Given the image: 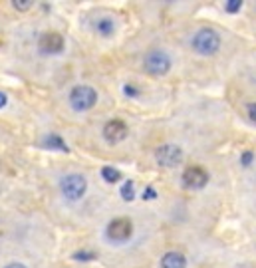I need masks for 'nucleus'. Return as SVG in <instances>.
<instances>
[{"label": "nucleus", "instance_id": "nucleus-1", "mask_svg": "<svg viewBox=\"0 0 256 268\" xmlns=\"http://www.w3.org/2000/svg\"><path fill=\"white\" fill-rule=\"evenodd\" d=\"M193 50L201 56H212L221 48V36L212 28H201L193 36Z\"/></svg>", "mask_w": 256, "mask_h": 268}, {"label": "nucleus", "instance_id": "nucleus-2", "mask_svg": "<svg viewBox=\"0 0 256 268\" xmlns=\"http://www.w3.org/2000/svg\"><path fill=\"white\" fill-rule=\"evenodd\" d=\"M60 191L68 201H80L88 191V179L80 173H70L60 181Z\"/></svg>", "mask_w": 256, "mask_h": 268}, {"label": "nucleus", "instance_id": "nucleus-3", "mask_svg": "<svg viewBox=\"0 0 256 268\" xmlns=\"http://www.w3.org/2000/svg\"><path fill=\"white\" fill-rule=\"evenodd\" d=\"M171 66H173L171 56L163 50H151L147 56H145V60H143L145 72L151 74V76H157V78H159V76H165V74H169Z\"/></svg>", "mask_w": 256, "mask_h": 268}, {"label": "nucleus", "instance_id": "nucleus-4", "mask_svg": "<svg viewBox=\"0 0 256 268\" xmlns=\"http://www.w3.org/2000/svg\"><path fill=\"white\" fill-rule=\"evenodd\" d=\"M97 103V92L90 85H76L70 92V105L76 111H88Z\"/></svg>", "mask_w": 256, "mask_h": 268}, {"label": "nucleus", "instance_id": "nucleus-5", "mask_svg": "<svg viewBox=\"0 0 256 268\" xmlns=\"http://www.w3.org/2000/svg\"><path fill=\"white\" fill-rule=\"evenodd\" d=\"M105 236L112 242H125L133 236V222L127 217H117L105 227Z\"/></svg>", "mask_w": 256, "mask_h": 268}, {"label": "nucleus", "instance_id": "nucleus-6", "mask_svg": "<svg viewBox=\"0 0 256 268\" xmlns=\"http://www.w3.org/2000/svg\"><path fill=\"white\" fill-rule=\"evenodd\" d=\"M155 159L161 167H177L183 161V149L179 145H173V143H165V145L157 147Z\"/></svg>", "mask_w": 256, "mask_h": 268}, {"label": "nucleus", "instance_id": "nucleus-7", "mask_svg": "<svg viewBox=\"0 0 256 268\" xmlns=\"http://www.w3.org/2000/svg\"><path fill=\"white\" fill-rule=\"evenodd\" d=\"M64 44V36L60 32H44L38 38V50L42 54H60Z\"/></svg>", "mask_w": 256, "mask_h": 268}, {"label": "nucleus", "instance_id": "nucleus-8", "mask_svg": "<svg viewBox=\"0 0 256 268\" xmlns=\"http://www.w3.org/2000/svg\"><path fill=\"white\" fill-rule=\"evenodd\" d=\"M183 183L189 189H203L208 183V173L199 165H191L183 171Z\"/></svg>", "mask_w": 256, "mask_h": 268}, {"label": "nucleus", "instance_id": "nucleus-9", "mask_svg": "<svg viewBox=\"0 0 256 268\" xmlns=\"http://www.w3.org/2000/svg\"><path fill=\"white\" fill-rule=\"evenodd\" d=\"M127 125L121 121V119H110L105 125H103V139L108 143H119L127 137Z\"/></svg>", "mask_w": 256, "mask_h": 268}, {"label": "nucleus", "instance_id": "nucleus-10", "mask_svg": "<svg viewBox=\"0 0 256 268\" xmlns=\"http://www.w3.org/2000/svg\"><path fill=\"white\" fill-rule=\"evenodd\" d=\"M161 268H187V258L183 252L169 251L161 258Z\"/></svg>", "mask_w": 256, "mask_h": 268}, {"label": "nucleus", "instance_id": "nucleus-11", "mask_svg": "<svg viewBox=\"0 0 256 268\" xmlns=\"http://www.w3.org/2000/svg\"><path fill=\"white\" fill-rule=\"evenodd\" d=\"M94 30L97 32V36L101 38H110L115 32V20L113 18H99L96 24H94Z\"/></svg>", "mask_w": 256, "mask_h": 268}, {"label": "nucleus", "instance_id": "nucleus-12", "mask_svg": "<svg viewBox=\"0 0 256 268\" xmlns=\"http://www.w3.org/2000/svg\"><path fill=\"white\" fill-rule=\"evenodd\" d=\"M44 145H48L50 149H60V151H68V145L64 143V139L60 135L52 133L48 137H44Z\"/></svg>", "mask_w": 256, "mask_h": 268}, {"label": "nucleus", "instance_id": "nucleus-13", "mask_svg": "<svg viewBox=\"0 0 256 268\" xmlns=\"http://www.w3.org/2000/svg\"><path fill=\"white\" fill-rule=\"evenodd\" d=\"M101 177H103L108 183H117V181L121 179V173H119V169L115 167H103L101 169Z\"/></svg>", "mask_w": 256, "mask_h": 268}, {"label": "nucleus", "instance_id": "nucleus-14", "mask_svg": "<svg viewBox=\"0 0 256 268\" xmlns=\"http://www.w3.org/2000/svg\"><path fill=\"white\" fill-rule=\"evenodd\" d=\"M121 197L123 201H131L135 197V187H133V181H125L123 187H121Z\"/></svg>", "mask_w": 256, "mask_h": 268}, {"label": "nucleus", "instance_id": "nucleus-15", "mask_svg": "<svg viewBox=\"0 0 256 268\" xmlns=\"http://www.w3.org/2000/svg\"><path fill=\"white\" fill-rule=\"evenodd\" d=\"M240 6H242V0H226V2H224V10L230 12V14L239 12Z\"/></svg>", "mask_w": 256, "mask_h": 268}, {"label": "nucleus", "instance_id": "nucleus-16", "mask_svg": "<svg viewBox=\"0 0 256 268\" xmlns=\"http://www.w3.org/2000/svg\"><path fill=\"white\" fill-rule=\"evenodd\" d=\"M32 0H12V6L20 10V12H26V10H30L32 8Z\"/></svg>", "mask_w": 256, "mask_h": 268}, {"label": "nucleus", "instance_id": "nucleus-17", "mask_svg": "<svg viewBox=\"0 0 256 268\" xmlns=\"http://www.w3.org/2000/svg\"><path fill=\"white\" fill-rule=\"evenodd\" d=\"M252 159H254V153H252V151H244V153L240 155V163H242L244 167H248V165L252 163Z\"/></svg>", "mask_w": 256, "mask_h": 268}, {"label": "nucleus", "instance_id": "nucleus-18", "mask_svg": "<svg viewBox=\"0 0 256 268\" xmlns=\"http://www.w3.org/2000/svg\"><path fill=\"white\" fill-rule=\"evenodd\" d=\"M74 258H76V260H92V258H96V254H94V252H76V254H74Z\"/></svg>", "mask_w": 256, "mask_h": 268}, {"label": "nucleus", "instance_id": "nucleus-19", "mask_svg": "<svg viewBox=\"0 0 256 268\" xmlns=\"http://www.w3.org/2000/svg\"><path fill=\"white\" fill-rule=\"evenodd\" d=\"M123 92H125V96H129V98H137L139 96V90L135 87V85L127 84L125 87H123Z\"/></svg>", "mask_w": 256, "mask_h": 268}, {"label": "nucleus", "instance_id": "nucleus-20", "mask_svg": "<svg viewBox=\"0 0 256 268\" xmlns=\"http://www.w3.org/2000/svg\"><path fill=\"white\" fill-rule=\"evenodd\" d=\"M155 197H157L155 189H153V187H147V191L143 193V199H155Z\"/></svg>", "mask_w": 256, "mask_h": 268}, {"label": "nucleus", "instance_id": "nucleus-21", "mask_svg": "<svg viewBox=\"0 0 256 268\" xmlns=\"http://www.w3.org/2000/svg\"><path fill=\"white\" fill-rule=\"evenodd\" d=\"M246 109H248V116H250V119L256 123V103H248V107H246Z\"/></svg>", "mask_w": 256, "mask_h": 268}, {"label": "nucleus", "instance_id": "nucleus-22", "mask_svg": "<svg viewBox=\"0 0 256 268\" xmlns=\"http://www.w3.org/2000/svg\"><path fill=\"white\" fill-rule=\"evenodd\" d=\"M4 268H28L26 264H22V262H10L8 266H4Z\"/></svg>", "mask_w": 256, "mask_h": 268}, {"label": "nucleus", "instance_id": "nucleus-23", "mask_svg": "<svg viewBox=\"0 0 256 268\" xmlns=\"http://www.w3.org/2000/svg\"><path fill=\"white\" fill-rule=\"evenodd\" d=\"M4 105H6V94L0 92V107H4Z\"/></svg>", "mask_w": 256, "mask_h": 268}]
</instances>
